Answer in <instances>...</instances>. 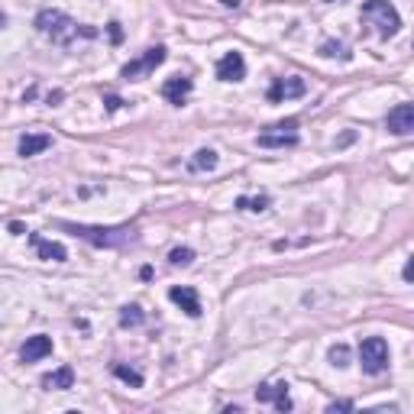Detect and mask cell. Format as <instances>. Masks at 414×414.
Returning <instances> with one entry per match:
<instances>
[{
  "instance_id": "6da1fadb",
  "label": "cell",
  "mask_w": 414,
  "mask_h": 414,
  "mask_svg": "<svg viewBox=\"0 0 414 414\" xmlns=\"http://www.w3.org/2000/svg\"><path fill=\"white\" fill-rule=\"evenodd\" d=\"M36 29L42 33V36L52 39V42H62V46H68V42L78 39V36H85V39L97 36L94 26H78L75 19L68 17V13H62V10H39Z\"/></svg>"
},
{
  "instance_id": "7a4b0ae2",
  "label": "cell",
  "mask_w": 414,
  "mask_h": 414,
  "mask_svg": "<svg viewBox=\"0 0 414 414\" xmlns=\"http://www.w3.org/2000/svg\"><path fill=\"white\" fill-rule=\"evenodd\" d=\"M62 226H65V230H72L75 236H81V240H88V243L107 246V249L130 243L133 236H136V230H133V226H88V224H62Z\"/></svg>"
},
{
  "instance_id": "3957f363",
  "label": "cell",
  "mask_w": 414,
  "mask_h": 414,
  "mask_svg": "<svg viewBox=\"0 0 414 414\" xmlns=\"http://www.w3.org/2000/svg\"><path fill=\"white\" fill-rule=\"evenodd\" d=\"M363 19H369L379 29L382 39L395 36L398 26H401V17H398V10L388 0H369V3H363Z\"/></svg>"
},
{
  "instance_id": "277c9868",
  "label": "cell",
  "mask_w": 414,
  "mask_h": 414,
  "mask_svg": "<svg viewBox=\"0 0 414 414\" xmlns=\"http://www.w3.org/2000/svg\"><path fill=\"white\" fill-rule=\"evenodd\" d=\"M359 366L366 376H382L388 369V343L382 337H366L359 343Z\"/></svg>"
},
{
  "instance_id": "5b68a950",
  "label": "cell",
  "mask_w": 414,
  "mask_h": 414,
  "mask_svg": "<svg viewBox=\"0 0 414 414\" xmlns=\"http://www.w3.org/2000/svg\"><path fill=\"white\" fill-rule=\"evenodd\" d=\"M162 62H165V46H152V49H146V56H140L130 65H123V78L126 81H140L142 75H149L152 68H159Z\"/></svg>"
},
{
  "instance_id": "8992f818",
  "label": "cell",
  "mask_w": 414,
  "mask_h": 414,
  "mask_svg": "<svg viewBox=\"0 0 414 414\" xmlns=\"http://www.w3.org/2000/svg\"><path fill=\"white\" fill-rule=\"evenodd\" d=\"M386 126L395 136H408V133L414 130V107L411 104H398V107H392L386 117Z\"/></svg>"
},
{
  "instance_id": "52a82bcc",
  "label": "cell",
  "mask_w": 414,
  "mask_h": 414,
  "mask_svg": "<svg viewBox=\"0 0 414 414\" xmlns=\"http://www.w3.org/2000/svg\"><path fill=\"white\" fill-rule=\"evenodd\" d=\"M304 91H308L304 78H279V81L269 88V101L282 104V101H292V97H301Z\"/></svg>"
},
{
  "instance_id": "ba28073f",
  "label": "cell",
  "mask_w": 414,
  "mask_h": 414,
  "mask_svg": "<svg viewBox=\"0 0 414 414\" xmlns=\"http://www.w3.org/2000/svg\"><path fill=\"white\" fill-rule=\"evenodd\" d=\"M19 356H23V363H39V359L52 356V337H46V333L26 337V343L19 349Z\"/></svg>"
},
{
  "instance_id": "9c48e42d",
  "label": "cell",
  "mask_w": 414,
  "mask_h": 414,
  "mask_svg": "<svg viewBox=\"0 0 414 414\" xmlns=\"http://www.w3.org/2000/svg\"><path fill=\"white\" fill-rule=\"evenodd\" d=\"M246 75V62L240 52H226L220 62H217V78L220 81H243Z\"/></svg>"
},
{
  "instance_id": "30bf717a",
  "label": "cell",
  "mask_w": 414,
  "mask_h": 414,
  "mask_svg": "<svg viewBox=\"0 0 414 414\" xmlns=\"http://www.w3.org/2000/svg\"><path fill=\"white\" fill-rule=\"evenodd\" d=\"M169 298L179 304V308L185 310L188 317H201V298H198V292H194V288H188V285H181V288H172Z\"/></svg>"
},
{
  "instance_id": "8fae6325",
  "label": "cell",
  "mask_w": 414,
  "mask_h": 414,
  "mask_svg": "<svg viewBox=\"0 0 414 414\" xmlns=\"http://www.w3.org/2000/svg\"><path fill=\"white\" fill-rule=\"evenodd\" d=\"M29 243L36 246V253L42 256V259H49V263H65L68 259V249L62 243H56V240H46V236L33 233L29 236Z\"/></svg>"
},
{
  "instance_id": "7c38bea8",
  "label": "cell",
  "mask_w": 414,
  "mask_h": 414,
  "mask_svg": "<svg viewBox=\"0 0 414 414\" xmlns=\"http://www.w3.org/2000/svg\"><path fill=\"white\" fill-rule=\"evenodd\" d=\"M256 398L259 401H275L279 411H292V398H288V386H259L256 388Z\"/></svg>"
},
{
  "instance_id": "4fadbf2b",
  "label": "cell",
  "mask_w": 414,
  "mask_h": 414,
  "mask_svg": "<svg viewBox=\"0 0 414 414\" xmlns=\"http://www.w3.org/2000/svg\"><path fill=\"white\" fill-rule=\"evenodd\" d=\"M191 78H169V81H165V85H162V97H165V101L169 104H185L188 101V94H191Z\"/></svg>"
},
{
  "instance_id": "5bb4252c",
  "label": "cell",
  "mask_w": 414,
  "mask_h": 414,
  "mask_svg": "<svg viewBox=\"0 0 414 414\" xmlns=\"http://www.w3.org/2000/svg\"><path fill=\"white\" fill-rule=\"evenodd\" d=\"M279 130V126H275ZM256 146H263V149H285V146H298V133H285V130H279V133H259L256 136Z\"/></svg>"
},
{
  "instance_id": "9a60e30c",
  "label": "cell",
  "mask_w": 414,
  "mask_h": 414,
  "mask_svg": "<svg viewBox=\"0 0 414 414\" xmlns=\"http://www.w3.org/2000/svg\"><path fill=\"white\" fill-rule=\"evenodd\" d=\"M52 146V136L49 133H26L23 140H19V156L29 159V156H39V152H46Z\"/></svg>"
},
{
  "instance_id": "2e32d148",
  "label": "cell",
  "mask_w": 414,
  "mask_h": 414,
  "mask_svg": "<svg viewBox=\"0 0 414 414\" xmlns=\"http://www.w3.org/2000/svg\"><path fill=\"white\" fill-rule=\"evenodd\" d=\"M42 386L46 388H72L75 386V369L72 366H62V369H56V372H49V376H42Z\"/></svg>"
},
{
  "instance_id": "e0dca14e",
  "label": "cell",
  "mask_w": 414,
  "mask_h": 414,
  "mask_svg": "<svg viewBox=\"0 0 414 414\" xmlns=\"http://www.w3.org/2000/svg\"><path fill=\"white\" fill-rule=\"evenodd\" d=\"M217 169V152L214 149H198L188 159V172H210Z\"/></svg>"
},
{
  "instance_id": "ac0fdd59",
  "label": "cell",
  "mask_w": 414,
  "mask_h": 414,
  "mask_svg": "<svg viewBox=\"0 0 414 414\" xmlns=\"http://www.w3.org/2000/svg\"><path fill=\"white\" fill-rule=\"evenodd\" d=\"M113 376L120 379V382H126V386H133V388H142L140 369H130V366H123V363H117V366H113Z\"/></svg>"
},
{
  "instance_id": "d6986e66",
  "label": "cell",
  "mask_w": 414,
  "mask_h": 414,
  "mask_svg": "<svg viewBox=\"0 0 414 414\" xmlns=\"http://www.w3.org/2000/svg\"><path fill=\"white\" fill-rule=\"evenodd\" d=\"M142 320H146V314H142L140 304H126V308H120V327H140Z\"/></svg>"
},
{
  "instance_id": "ffe728a7",
  "label": "cell",
  "mask_w": 414,
  "mask_h": 414,
  "mask_svg": "<svg viewBox=\"0 0 414 414\" xmlns=\"http://www.w3.org/2000/svg\"><path fill=\"white\" fill-rule=\"evenodd\" d=\"M320 56L324 58H349V52H347V46L343 42H333V39H327V42H320Z\"/></svg>"
},
{
  "instance_id": "44dd1931",
  "label": "cell",
  "mask_w": 414,
  "mask_h": 414,
  "mask_svg": "<svg viewBox=\"0 0 414 414\" xmlns=\"http://www.w3.org/2000/svg\"><path fill=\"white\" fill-rule=\"evenodd\" d=\"M236 207H240V210H256V214H259V210L269 207V198H265V194H259V198H236Z\"/></svg>"
},
{
  "instance_id": "7402d4cb",
  "label": "cell",
  "mask_w": 414,
  "mask_h": 414,
  "mask_svg": "<svg viewBox=\"0 0 414 414\" xmlns=\"http://www.w3.org/2000/svg\"><path fill=\"white\" fill-rule=\"evenodd\" d=\"M172 265H191L194 263V249H188V246H179V249H172Z\"/></svg>"
},
{
  "instance_id": "603a6c76",
  "label": "cell",
  "mask_w": 414,
  "mask_h": 414,
  "mask_svg": "<svg viewBox=\"0 0 414 414\" xmlns=\"http://www.w3.org/2000/svg\"><path fill=\"white\" fill-rule=\"evenodd\" d=\"M330 363H333V366H349V347H343V343H340V347H333L330 349Z\"/></svg>"
},
{
  "instance_id": "cb8c5ba5",
  "label": "cell",
  "mask_w": 414,
  "mask_h": 414,
  "mask_svg": "<svg viewBox=\"0 0 414 414\" xmlns=\"http://www.w3.org/2000/svg\"><path fill=\"white\" fill-rule=\"evenodd\" d=\"M104 104H107V110H120V107H123V101L117 94H107V97H104Z\"/></svg>"
},
{
  "instance_id": "d4e9b609",
  "label": "cell",
  "mask_w": 414,
  "mask_h": 414,
  "mask_svg": "<svg viewBox=\"0 0 414 414\" xmlns=\"http://www.w3.org/2000/svg\"><path fill=\"white\" fill-rule=\"evenodd\" d=\"M110 39H113V42H120V39H123V29H120V23H110Z\"/></svg>"
},
{
  "instance_id": "484cf974",
  "label": "cell",
  "mask_w": 414,
  "mask_h": 414,
  "mask_svg": "<svg viewBox=\"0 0 414 414\" xmlns=\"http://www.w3.org/2000/svg\"><path fill=\"white\" fill-rule=\"evenodd\" d=\"M337 408H340V411H349V408H353V401H333L327 411H337Z\"/></svg>"
},
{
  "instance_id": "4316f807",
  "label": "cell",
  "mask_w": 414,
  "mask_h": 414,
  "mask_svg": "<svg viewBox=\"0 0 414 414\" xmlns=\"http://www.w3.org/2000/svg\"><path fill=\"white\" fill-rule=\"evenodd\" d=\"M224 7H240V0H220Z\"/></svg>"
},
{
  "instance_id": "83f0119b",
  "label": "cell",
  "mask_w": 414,
  "mask_h": 414,
  "mask_svg": "<svg viewBox=\"0 0 414 414\" xmlns=\"http://www.w3.org/2000/svg\"><path fill=\"white\" fill-rule=\"evenodd\" d=\"M3 23H7V17H3V13H0V26H3Z\"/></svg>"
},
{
  "instance_id": "f1b7e54d",
  "label": "cell",
  "mask_w": 414,
  "mask_h": 414,
  "mask_svg": "<svg viewBox=\"0 0 414 414\" xmlns=\"http://www.w3.org/2000/svg\"><path fill=\"white\" fill-rule=\"evenodd\" d=\"M330 3H333V0H330Z\"/></svg>"
}]
</instances>
